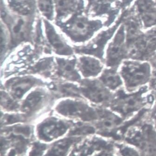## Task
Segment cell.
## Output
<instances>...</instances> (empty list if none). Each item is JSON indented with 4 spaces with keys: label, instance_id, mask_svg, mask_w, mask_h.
<instances>
[{
    "label": "cell",
    "instance_id": "9a60e30c",
    "mask_svg": "<svg viewBox=\"0 0 156 156\" xmlns=\"http://www.w3.org/2000/svg\"><path fill=\"white\" fill-rule=\"evenodd\" d=\"M58 20L64 19L79 13L84 4L81 0H54Z\"/></svg>",
    "mask_w": 156,
    "mask_h": 156
},
{
    "label": "cell",
    "instance_id": "484cf974",
    "mask_svg": "<svg viewBox=\"0 0 156 156\" xmlns=\"http://www.w3.org/2000/svg\"><path fill=\"white\" fill-rule=\"evenodd\" d=\"M26 118L24 115H5L2 117V124L3 125H9L16 122H23Z\"/></svg>",
    "mask_w": 156,
    "mask_h": 156
},
{
    "label": "cell",
    "instance_id": "d6986e66",
    "mask_svg": "<svg viewBox=\"0 0 156 156\" xmlns=\"http://www.w3.org/2000/svg\"><path fill=\"white\" fill-rule=\"evenodd\" d=\"M58 74L65 79L71 81H77L80 76L75 69V60L57 58Z\"/></svg>",
    "mask_w": 156,
    "mask_h": 156
},
{
    "label": "cell",
    "instance_id": "8fae6325",
    "mask_svg": "<svg viewBox=\"0 0 156 156\" xmlns=\"http://www.w3.org/2000/svg\"><path fill=\"white\" fill-rule=\"evenodd\" d=\"M8 11L21 16L32 17L37 10V0H3Z\"/></svg>",
    "mask_w": 156,
    "mask_h": 156
},
{
    "label": "cell",
    "instance_id": "d4e9b609",
    "mask_svg": "<svg viewBox=\"0 0 156 156\" xmlns=\"http://www.w3.org/2000/svg\"><path fill=\"white\" fill-rule=\"evenodd\" d=\"M119 153L120 156H141L136 149L126 144H117Z\"/></svg>",
    "mask_w": 156,
    "mask_h": 156
},
{
    "label": "cell",
    "instance_id": "5bb4252c",
    "mask_svg": "<svg viewBox=\"0 0 156 156\" xmlns=\"http://www.w3.org/2000/svg\"><path fill=\"white\" fill-rule=\"evenodd\" d=\"M78 66L83 76L86 78L96 77L100 75L104 69L101 60L95 57L88 56L79 58Z\"/></svg>",
    "mask_w": 156,
    "mask_h": 156
},
{
    "label": "cell",
    "instance_id": "3957f363",
    "mask_svg": "<svg viewBox=\"0 0 156 156\" xmlns=\"http://www.w3.org/2000/svg\"><path fill=\"white\" fill-rule=\"evenodd\" d=\"M57 24L72 40L78 42L91 39L101 27L100 22L91 19L81 12L58 20Z\"/></svg>",
    "mask_w": 156,
    "mask_h": 156
},
{
    "label": "cell",
    "instance_id": "1f68e13d",
    "mask_svg": "<svg viewBox=\"0 0 156 156\" xmlns=\"http://www.w3.org/2000/svg\"><path fill=\"white\" fill-rule=\"evenodd\" d=\"M87 1H88L91 2L92 1H93V0H87Z\"/></svg>",
    "mask_w": 156,
    "mask_h": 156
},
{
    "label": "cell",
    "instance_id": "9c48e42d",
    "mask_svg": "<svg viewBox=\"0 0 156 156\" xmlns=\"http://www.w3.org/2000/svg\"><path fill=\"white\" fill-rule=\"evenodd\" d=\"M124 120L121 116L110 109L101 108L96 126L101 134L108 136L120 126Z\"/></svg>",
    "mask_w": 156,
    "mask_h": 156
},
{
    "label": "cell",
    "instance_id": "2e32d148",
    "mask_svg": "<svg viewBox=\"0 0 156 156\" xmlns=\"http://www.w3.org/2000/svg\"><path fill=\"white\" fill-rule=\"evenodd\" d=\"M99 79L105 87L114 93L124 87L119 68L106 67L100 74Z\"/></svg>",
    "mask_w": 156,
    "mask_h": 156
},
{
    "label": "cell",
    "instance_id": "7402d4cb",
    "mask_svg": "<svg viewBox=\"0 0 156 156\" xmlns=\"http://www.w3.org/2000/svg\"><path fill=\"white\" fill-rule=\"evenodd\" d=\"M55 91L63 97H80L81 96L80 89L76 85L69 83L58 84L55 87Z\"/></svg>",
    "mask_w": 156,
    "mask_h": 156
},
{
    "label": "cell",
    "instance_id": "5b68a950",
    "mask_svg": "<svg viewBox=\"0 0 156 156\" xmlns=\"http://www.w3.org/2000/svg\"><path fill=\"white\" fill-rule=\"evenodd\" d=\"M127 58L128 43L124 28H121L107 45L105 63L106 67L119 68L123 61Z\"/></svg>",
    "mask_w": 156,
    "mask_h": 156
},
{
    "label": "cell",
    "instance_id": "f546056e",
    "mask_svg": "<svg viewBox=\"0 0 156 156\" xmlns=\"http://www.w3.org/2000/svg\"><path fill=\"white\" fill-rule=\"evenodd\" d=\"M153 55H154V58L156 59V51L154 52V54H153Z\"/></svg>",
    "mask_w": 156,
    "mask_h": 156
},
{
    "label": "cell",
    "instance_id": "4fadbf2b",
    "mask_svg": "<svg viewBox=\"0 0 156 156\" xmlns=\"http://www.w3.org/2000/svg\"><path fill=\"white\" fill-rule=\"evenodd\" d=\"M39 80L32 77L15 78L8 81L6 87L15 99H20L34 86L39 83Z\"/></svg>",
    "mask_w": 156,
    "mask_h": 156
},
{
    "label": "cell",
    "instance_id": "44dd1931",
    "mask_svg": "<svg viewBox=\"0 0 156 156\" xmlns=\"http://www.w3.org/2000/svg\"><path fill=\"white\" fill-rule=\"evenodd\" d=\"M37 9L43 19L50 22L56 19V12L54 0H37Z\"/></svg>",
    "mask_w": 156,
    "mask_h": 156
},
{
    "label": "cell",
    "instance_id": "4dcf8cb0",
    "mask_svg": "<svg viewBox=\"0 0 156 156\" xmlns=\"http://www.w3.org/2000/svg\"><path fill=\"white\" fill-rule=\"evenodd\" d=\"M153 156H156V149H155V151H154V154H153Z\"/></svg>",
    "mask_w": 156,
    "mask_h": 156
},
{
    "label": "cell",
    "instance_id": "7a4b0ae2",
    "mask_svg": "<svg viewBox=\"0 0 156 156\" xmlns=\"http://www.w3.org/2000/svg\"><path fill=\"white\" fill-rule=\"evenodd\" d=\"M119 71L125 90L128 92H134L149 84L151 64L149 61L127 58L120 65Z\"/></svg>",
    "mask_w": 156,
    "mask_h": 156
},
{
    "label": "cell",
    "instance_id": "f1b7e54d",
    "mask_svg": "<svg viewBox=\"0 0 156 156\" xmlns=\"http://www.w3.org/2000/svg\"><path fill=\"white\" fill-rule=\"evenodd\" d=\"M96 156H113L112 155H110V154H109V153H107L106 152H103L102 153L100 154V155H97Z\"/></svg>",
    "mask_w": 156,
    "mask_h": 156
},
{
    "label": "cell",
    "instance_id": "d6a6232c",
    "mask_svg": "<svg viewBox=\"0 0 156 156\" xmlns=\"http://www.w3.org/2000/svg\"><path fill=\"white\" fill-rule=\"evenodd\" d=\"M155 128H156V126H155Z\"/></svg>",
    "mask_w": 156,
    "mask_h": 156
},
{
    "label": "cell",
    "instance_id": "ffe728a7",
    "mask_svg": "<svg viewBox=\"0 0 156 156\" xmlns=\"http://www.w3.org/2000/svg\"><path fill=\"white\" fill-rule=\"evenodd\" d=\"M76 138H66L55 143L45 156H65L71 146L80 140Z\"/></svg>",
    "mask_w": 156,
    "mask_h": 156
},
{
    "label": "cell",
    "instance_id": "8992f818",
    "mask_svg": "<svg viewBox=\"0 0 156 156\" xmlns=\"http://www.w3.org/2000/svg\"><path fill=\"white\" fill-rule=\"evenodd\" d=\"M1 20L5 24L11 34L13 45H16L28 39L31 32L32 25L30 18L12 14L5 10Z\"/></svg>",
    "mask_w": 156,
    "mask_h": 156
},
{
    "label": "cell",
    "instance_id": "277c9868",
    "mask_svg": "<svg viewBox=\"0 0 156 156\" xmlns=\"http://www.w3.org/2000/svg\"><path fill=\"white\" fill-rule=\"evenodd\" d=\"M55 108L58 112L66 117L78 118L86 121H97L99 119L100 109L94 108L79 100H63Z\"/></svg>",
    "mask_w": 156,
    "mask_h": 156
},
{
    "label": "cell",
    "instance_id": "7c38bea8",
    "mask_svg": "<svg viewBox=\"0 0 156 156\" xmlns=\"http://www.w3.org/2000/svg\"><path fill=\"white\" fill-rule=\"evenodd\" d=\"M114 29L102 32L90 42L86 48H83L80 51L86 54L94 55L95 57L103 60L105 55V49L108 41L112 38Z\"/></svg>",
    "mask_w": 156,
    "mask_h": 156
},
{
    "label": "cell",
    "instance_id": "ba28073f",
    "mask_svg": "<svg viewBox=\"0 0 156 156\" xmlns=\"http://www.w3.org/2000/svg\"><path fill=\"white\" fill-rule=\"evenodd\" d=\"M69 127L67 122L55 118L45 120L38 126V136L43 140L51 141L63 135Z\"/></svg>",
    "mask_w": 156,
    "mask_h": 156
},
{
    "label": "cell",
    "instance_id": "4316f807",
    "mask_svg": "<svg viewBox=\"0 0 156 156\" xmlns=\"http://www.w3.org/2000/svg\"><path fill=\"white\" fill-rule=\"evenodd\" d=\"M46 148L47 146L45 144L38 142L34 143L32 149L29 153V156H41Z\"/></svg>",
    "mask_w": 156,
    "mask_h": 156
},
{
    "label": "cell",
    "instance_id": "603a6c76",
    "mask_svg": "<svg viewBox=\"0 0 156 156\" xmlns=\"http://www.w3.org/2000/svg\"><path fill=\"white\" fill-rule=\"evenodd\" d=\"M15 98L9 95L5 92H1V105L5 109L9 111L17 110L19 105L15 101Z\"/></svg>",
    "mask_w": 156,
    "mask_h": 156
},
{
    "label": "cell",
    "instance_id": "30bf717a",
    "mask_svg": "<svg viewBox=\"0 0 156 156\" xmlns=\"http://www.w3.org/2000/svg\"><path fill=\"white\" fill-rule=\"evenodd\" d=\"M45 34L49 43L55 52L58 55H68L73 54L72 49L66 44L60 34L56 30L55 26L50 21L43 19Z\"/></svg>",
    "mask_w": 156,
    "mask_h": 156
},
{
    "label": "cell",
    "instance_id": "e0dca14e",
    "mask_svg": "<svg viewBox=\"0 0 156 156\" xmlns=\"http://www.w3.org/2000/svg\"><path fill=\"white\" fill-rule=\"evenodd\" d=\"M47 95L42 90L36 89L28 95L22 105V111L30 114L38 111L45 103Z\"/></svg>",
    "mask_w": 156,
    "mask_h": 156
},
{
    "label": "cell",
    "instance_id": "6da1fadb",
    "mask_svg": "<svg viewBox=\"0 0 156 156\" xmlns=\"http://www.w3.org/2000/svg\"><path fill=\"white\" fill-rule=\"evenodd\" d=\"M148 85L133 92H127L124 87L114 93V97L108 107L124 119L144 109L149 101L146 94Z\"/></svg>",
    "mask_w": 156,
    "mask_h": 156
},
{
    "label": "cell",
    "instance_id": "83f0119b",
    "mask_svg": "<svg viewBox=\"0 0 156 156\" xmlns=\"http://www.w3.org/2000/svg\"><path fill=\"white\" fill-rule=\"evenodd\" d=\"M151 66V76L150 82L149 84V87L151 88H156V59L152 58L150 61Z\"/></svg>",
    "mask_w": 156,
    "mask_h": 156
},
{
    "label": "cell",
    "instance_id": "ac0fdd59",
    "mask_svg": "<svg viewBox=\"0 0 156 156\" xmlns=\"http://www.w3.org/2000/svg\"><path fill=\"white\" fill-rule=\"evenodd\" d=\"M111 145L98 138H94L92 140L86 141L83 144L74 149L70 156H88L94 151L110 149Z\"/></svg>",
    "mask_w": 156,
    "mask_h": 156
},
{
    "label": "cell",
    "instance_id": "52a82bcc",
    "mask_svg": "<svg viewBox=\"0 0 156 156\" xmlns=\"http://www.w3.org/2000/svg\"><path fill=\"white\" fill-rule=\"evenodd\" d=\"M80 89L82 95L97 105L108 107L114 97V92L108 89L99 79L83 81Z\"/></svg>",
    "mask_w": 156,
    "mask_h": 156
},
{
    "label": "cell",
    "instance_id": "cb8c5ba5",
    "mask_svg": "<svg viewBox=\"0 0 156 156\" xmlns=\"http://www.w3.org/2000/svg\"><path fill=\"white\" fill-rule=\"evenodd\" d=\"M95 129L94 127L89 125L78 124L70 132L69 135H80L93 134L95 132Z\"/></svg>",
    "mask_w": 156,
    "mask_h": 156
}]
</instances>
